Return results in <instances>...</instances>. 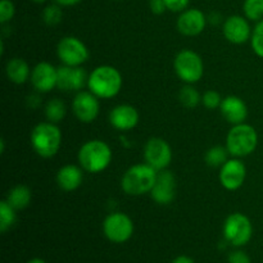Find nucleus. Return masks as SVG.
<instances>
[{
    "label": "nucleus",
    "instance_id": "aec40b11",
    "mask_svg": "<svg viewBox=\"0 0 263 263\" xmlns=\"http://www.w3.org/2000/svg\"><path fill=\"white\" fill-rule=\"evenodd\" d=\"M84 180L82 167L76 164H66L61 167L57 174V184L63 192H73L79 189Z\"/></svg>",
    "mask_w": 263,
    "mask_h": 263
},
{
    "label": "nucleus",
    "instance_id": "6ab92c4d",
    "mask_svg": "<svg viewBox=\"0 0 263 263\" xmlns=\"http://www.w3.org/2000/svg\"><path fill=\"white\" fill-rule=\"evenodd\" d=\"M221 115L231 125H239L244 123L248 117V107L241 98L230 95L222 99L220 105Z\"/></svg>",
    "mask_w": 263,
    "mask_h": 263
},
{
    "label": "nucleus",
    "instance_id": "a211bd4d",
    "mask_svg": "<svg viewBox=\"0 0 263 263\" xmlns=\"http://www.w3.org/2000/svg\"><path fill=\"white\" fill-rule=\"evenodd\" d=\"M109 123L120 131H128L136 127L139 123V113L135 107L121 104L109 112Z\"/></svg>",
    "mask_w": 263,
    "mask_h": 263
},
{
    "label": "nucleus",
    "instance_id": "ddd939ff",
    "mask_svg": "<svg viewBox=\"0 0 263 263\" xmlns=\"http://www.w3.org/2000/svg\"><path fill=\"white\" fill-rule=\"evenodd\" d=\"M31 84L39 92H49L57 87L58 68L48 62H40L31 71Z\"/></svg>",
    "mask_w": 263,
    "mask_h": 263
},
{
    "label": "nucleus",
    "instance_id": "f257e3e1",
    "mask_svg": "<svg viewBox=\"0 0 263 263\" xmlns=\"http://www.w3.org/2000/svg\"><path fill=\"white\" fill-rule=\"evenodd\" d=\"M122 74L116 67L99 66L90 73L87 87L100 99L115 98L122 89Z\"/></svg>",
    "mask_w": 263,
    "mask_h": 263
},
{
    "label": "nucleus",
    "instance_id": "20e7f679",
    "mask_svg": "<svg viewBox=\"0 0 263 263\" xmlns=\"http://www.w3.org/2000/svg\"><path fill=\"white\" fill-rule=\"evenodd\" d=\"M31 145L36 154L43 158H51L62 145L61 128L53 122H40L31 131Z\"/></svg>",
    "mask_w": 263,
    "mask_h": 263
},
{
    "label": "nucleus",
    "instance_id": "dca6fc26",
    "mask_svg": "<svg viewBox=\"0 0 263 263\" xmlns=\"http://www.w3.org/2000/svg\"><path fill=\"white\" fill-rule=\"evenodd\" d=\"M207 18L204 13L197 8L186 9L177 18V30L184 36H198L205 28Z\"/></svg>",
    "mask_w": 263,
    "mask_h": 263
},
{
    "label": "nucleus",
    "instance_id": "f3484780",
    "mask_svg": "<svg viewBox=\"0 0 263 263\" xmlns=\"http://www.w3.org/2000/svg\"><path fill=\"white\" fill-rule=\"evenodd\" d=\"M222 32L226 40L236 45L247 43L252 36L249 22L246 17L241 15H230L223 23Z\"/></svg>",
    "mask_w": 263,
    "mask_h": 263
},
{
    "label": "nucleus",
    "instance_id": "423d86ee",
    "mask_svg": "<svg viewBox=\"0 0 263 263\" xmlns=\"http://www.w3.org/2000/svg\"><path fill=\"white\" fill-rule=\"evenodd\" d=\"M174 68L177 77L189 85L198 82L204 74L203 59L200 58L199 54L190 49H184L177 53L174 62Z\"/></svg>",
    "mask_w": 263,
    "mask_h": 263
},
{
    "label": "nucleus",
    "instance_id": "1a4fd4ad",
    "mask_svg": "<svg viewBox=\"0 0 263 263\" xmlns=\"http://www.w3.org/2000/svg\"><path fill=\"white\" fill-rule=\"evenodd\" d=\"M57 55L64 66L80 67L89 59V49L79 37L66 36L57 45Z\"/></svg>",
    "mask_w": 263,
    "mask_h": 263
},
{
    "label": "nucleus",
    "instance_id": "473e14b6",
    "mask_svg": "<svg viewBox=\"0 0 263 263\" xmlns=\"http://www.w3.org/2000/svg\"><path fill=\"white\" fill-rule=\"evenodd\" d=\"M229 263H252V261L246 252L234 251L229 256Z\"/></svg>",
    "mask_w": 263,
    "mask_h": 263
},
{
    "label": "nucleus",
    "instance_id": "72a5a7b5",
    "mask_svg": "<svg viewBox=\"0 0 263 263\" xmlns=\"http://www.w3.org/2000/svg\"><path fill=\"white\" fill-rule=\"evenodd\" d=\"M151 10L154 14H162L167 9L164 0H151Z\"/></svg>",
    "mask_w": 263,
    "mask_h": 263
},
{
    "label": "nucleus",
    "instance_id": "5701e85b",
    "mask_svg": "<svg viewBox=\"0 0 263 263\" xmlns=\"http://www.w3.org/2000/svg\"><path fill=\"white\" fill-rule=\"evenodd\" d=\"M229 151L226 146L216 145L212 146V148L208 149L204 154V161L205 163L210 167H213V168H217V167H222L226 162L229 161Z\"/></svg>",
    "mask_w": 263,
    "mask_h": 263
},
{
    "label": "nucleus",
    "instance_id": "39448f33",
    "mask_svg": "<svg viewBox=\"0 0 263 263\" xmlns=\"http://www.w3.org/2000/svg\"><path fill=\"white\" fill-rule=\"evenodd\" d=\"M258 145V134L253 126L248 123L234 125L226 138V148L229 153L236 158L247 157L253 153Z\"/></svg>",
    "mask_w": 263,
    "mask_h": 263
},
{
    "label": "nucleus",
    "instance_id": "c756f323",
    "mask_svg": "<svg viewBox=\"0 0 263 263\" xmlns=\"http://www.w3.org/2000/svg\"><path fill=\"white\" fill-rule=\"evenodd\" d=\"M221 102H222V98L215 90H208L202 95V104L208 109H216L220 107Z\"/></svg>",
    "mask_w": 263,
    "mask_h": 263
},
{
    "label": "nucleus",
    "instance_id": "7ed1b4c3",
    "mask_svg": "<svg viewBox=\"0 0 263 263\" xmlns=\"http://www.w3.org/2000/svg\"><path fill=\"white\" fill-rule=\"evenodd\" d=\"M157 174L158 171L148 163L134 164L123 174L121 187L126 194L131 197H139L151 193L156 184Z\"/></svg>",
    "mask_w": 263,
    "mask_h": 263
},
{
    "label": "nucleus",
    "instance_id": "f704fd0d",
    "mask_svg": "<svg viewBox=\"0 0 263 263\" xmlns=\"http://www.w3.org/2000/svg\"><path fill=\"white\" fill-rule=\"evenodd\" d=\"M54 2L61 5V7H72V5L79 4L81 0H54Z\"/></svg>",
    "mask_w": 263,
    "mask_h": 263
},
{
    "label": "nucleus",
    "instance_id": "9d476101",
    "mask_svg": "<svg viewBox=\"0 0 263 263\" xmlns=\"http://www.w3.org/2000/svg\"><path fill=\"white\" fill-rule=\"evenodd\" d=\"M144 158L157 171L166 170L172 161V151L164 139L151 138L144 146Z\"/></svg>",
    "mask_w": 263,
    "mask_h": 263
},
{
    "label": "nucleus",
    "instance_id": "e433bc0d",
    "mask_svg": "<svg viewBox=\"0 0 263 263\" xmlns=\"http://www.w3.org/2000/svg\"><path fill=\"white\" fill-rule=\"evenodd\" d=\"M27 263H46V262L41 258H32V259H30Z\"/></svg>",
    "mask_w": 263,
    "mask_h": 263
},
{
    "label": "nucleus",
    "instance_id": "f8f14e48",
    "mask_svg": "<svg viewBox=\"0 0 263 263\" xmlns=\"http://www.w3.org/2000/svg\"><path fill=\"white\" fill-rule=\"evenodd\" d=\"M149 194L157 204H171L172 200L175 199V195H176V180H175L174 174L167 168L158 171L156 184H154L153 189Z\"/></svg>",
    "mask_w": 263,
    "mask_h": 263
},
{
    "label": "nucleus",
    "instance_id": "2f4dec72",
    "mask_svg": "<svg viewBox=\"0 0 263 263\" xmlns=\"http://www.w3.org/2000/svg\"><path fill=\"white\" fill-rule=\"evenodd\" d=\"M167 10L174 13H182L186 10L189 5V0H164Z\"/></svg>",
    "mask_w": 263,
    "mask_h": 263
},
{
    "label": "nucleus",
    "instance_id": "9b49d317",
    "mask_svg": "<svg viewBox=\"0 0 263 263\" xmlns=\"http://www.w3.org/2000/svg\"><path fill=\"white\" fill-rule=\"evenodd\" d=\"M99 98L91 91H79L72 102V110L82 123H91L97 120L100 110Z\"/></svg>",
    "mask_w": 263,
    "mask_h": 263
},
{
    "label": "nucleus",
    "instance_id": "4be33fe9",
    "mask_svg": "<svg viewBox=\"0 0 263 263\" xmlns=\"http://www.w3.org/2000/svg\"><path fill=\"white\" fill-rule=\"evenodd\" d=\"M31 198H32V194H31L30 187L26 186V185H15L14 187L8 192L7 200L15 211L25 210L31 202Z\"/></svg>",
    "mask_w": 263,
    "mask_h": 263
},
{
    "label": "nucleus",
    "instance_id": "393cba45",
    "mask_svg": "<svg viewBox=\"0 0 263 263\" xmlns=\"http://www.w3.org/2000/svg\"><path fill=\"white\" fill-rule=\"evenodd\" d=\"M15 221H17V213L14 208L5 199L2 200L0 202V233H7L14 225Z\"/></svg>",
    "mask_w": 263,
    "mask_h": 263
},
{
    "label": "nucleus",
    "instance_id": "f03ea898",
    "mask_svg": "<svg viewBox=\"0 0 263 263\" xmlns=\"http://www.w3.org/2000/svg\"><path fill=\"white\" fill-rule=\"evenodd\" d=\"M80 166L90 174L103 172L112 162V151L105 141L89 140L80 148L77 154Z\"/></svg>",
    "mask_w": 263,
    "mask_h": 263
},
{
    "label": "nucleus",
    "instance_id": "a878e982",
    "mask_svg": "<svg viewBox=\"0 0 263 263\" xmlns=\"http://www.w3.org/2000/svg\"><path fill=\"white\" fill-rule=\"evenodd\" d=\"M180 103H181L184 107L186 108H195L199 103H202V97L198 92V90L195 87H193L192 85L186 84L184 87H181L179 94Z\"/></svg>",
    "mask_w": 263,
    "mask_h": 263
},
{
    "label": "nucleus",
    "instance_id": "2eb2a0df",
    "mask_svg": "<svg viewBox=\"0 0 263 263\" xmlns=\"http://www.w3.org/2000/svg\"><path fill=\"white\" fill-rule=\"evenodd\" d=\"M247 179V167L240 159H229L220 170V182L226 190H238Z\"/></svg>",
    "mask_w": 263,
    "mask_h": 263
},
{
    "label": "nucleus",
    "instance_id": "c9c22d12",
    "mask_svg": "<svg viewBox=\"0 0 263 263\" xmlns=\"http://www.w3.org/2000/svg\"><path fill=\"white\" fill-rule=\"evenodd\" d=\"M172 263H195L194 259L190 258L187 256H179L177 258H175Z\"/></svg>",
    "mask_w": 263,
    "mask_h": 263
},
{
    "label": "nucleus",
    "instance_id": "4c0bfd02",
    "mask_svg": "<svg viewBox=\"0 0 263 263\" xmlns=\"http://www.w3.org/2000/svg\"><path fill=\"white\" fill-rule=\"evenodd\" d=\"M32 2H35V3H44V2H46V0H32Z\"/></svg>",
    "mask_w": 263,
    "mask_h": 263
},
{
    "label": "nucleus",
    "instance_id": "b1692460",
    "mask_svg": "<svg viewBox=\"0 0 263 263\" xmlns=\"http://www.w3.org/2000/svg\"><path fill=\"white\" fill-rule=\"evenodd\" d=\"M66 104L61 99L55 98L46 103L45 105V117L49 122L59 123L64 117H66Z\"/></svg>",
    "mask_w": 263,
    "mask_h": 263
},
{
    "label": "nucleus",
    "instance_id": "c85d7f7f",
    "mask_svg": "<svg viewBox=\"0 0 263 263\" xmlns=\"http://www.w3.org/2000/svg\"><path fill=\"white\" fill-rule=\"evenodd\" d=\"M251 45L254 53H256L259 58H263V20L257 22L256 27L252 31Z\"/></svg>",
    "mask_w": 263,
    "mask_h": 263
},
{
    "label": "nucleus",
    "instance_id": "6e6552de",
    "mask_svg": "<svg viewBox=\"0 0 263 263\" xmlns=\"http://www.w3.org/2000/svg\"><path fill=\"white\" fill-rule=\"evenodd\" d=\"M103 233L112 243H126L134 234V222L125 213L113 212L105 217L103 222Z\"/></svg>",
    "mask_w": 263,
    "mask_h": 263
},
{
    "label": "nucleus",
    "instance_id": "4468645a",
    "mask_svg": "<svg viewBox=\"0 0 263 263\" xmlns=\"http://www.w3.org/2000/svg\"><path fill=\"white\" fill-rule=\"evenodd\" d=\"M87 79L89 77L81 66H62L58 68L57 87L62 91H80L87 84Z\"/></svg>",
    "mask_w": 263,
    "mask_h": 263
},
{
    "label": "nucleus",
    "instance_id": "0eeeda50",
    "mask_svg": "<svg viewBox=\"0 0 263 263\" xmlns=\"http://www.w3.org/2000/svg\"><path fill=\"white\" fill-rule=\"evenodd\" d=\"M253 234L251 220L240 212L231 213L223 222V238L234 247H243L249 243Z\"/></svg>",
    "mask_w": 263,
    "mask_h": 263
},
{
    "label": "nucleus",
    "instance_id": "7c9ffc66",
    "mask_svg": "<svg viewBox=\"0 0 263 263\" xmlns=\"http://www.w3.org/2000/svg\"><path fill=\"white\" fill-rule=\"evenodd\" d=\"M14 5L10 0H2L0 2V23H7L14 17Z\"/></svg>",
    "mask_w": 263,
    "mask_h": 263
},
{
    "label": "nucleus",
    "instance_id": "cd10ccee",
    "mask_svg": "<svg viewBox=\"0 0 263 263\" xmlns=\"http://www.w3.org/2000/svg\"><path fill=\"white\" fill-rule=\"evenodd\" d=\"M63 17V12L59 4H50L43 10V21L48 26L58 25Z\"/></svg>",
    "mask_w": 263,
    "mask_h": 263
},
{
    "label": "nucleus",
    "instance_id": "bb28decb",
    "mask_svg": "<svg viewBox=\"0 0 263 263\" xmlns=\"http://www.w3.org/2000/svg\"><path fill=\"white\" fill-rule=\"evenodd\" d=\"M243 10L246 18L254 22H259L263 20V0H246Z\"/></svg>",
    "mask_w": 263,
    "mask_h": 263
},
{
    "label": "nucleus",
    "instance_id": "412c9836",
    "mask_svg": "<svg viewBox=\"0 0 263 263\" xmlns=\"http://www.w3.org/2000/svg\"><path fill=\"white\" fill-rule=\"evenodd\" d=\"M5 73L10 82L15 85H22L31 77V69L26 61L21 58H13L8 61L5 66Z\"/></svg>",
    "mask_w": 263,
    "mask_h": 263
}]
</instances>
